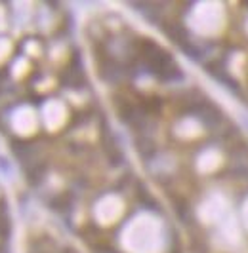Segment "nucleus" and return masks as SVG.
Returning a JSON list of instances; mask_svg holds the SVG:
<instances>
[{
	"label": "nucleus",
	"mask_w": 248,
	"mask_h": 253,
	"mask_svg": "<svg viewBox=\"0 0 248 253\" xmlns=\"http://www.w3.org/2000/svg\"><path fill=\"white\" fill-rule=\"evenodd\" d=\"M0 253H10V215L2 186H0Z\"/></svg>",
	"instance_id": "nucleus-1"
}]
</instances>
